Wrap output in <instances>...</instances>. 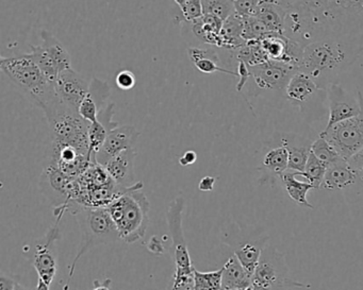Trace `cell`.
Wrapping results in <instances>:
<instances>
[{
  "label": "cell",
  "instance_id": "cell-41",
  "mask_svg": "<svg viewBox=\"0 0 363 290\" xmlns=\"http://www.w3.org/2000/svg\"><path fill=\"white\" fill-rule=\"evenodd\" d=\"M16 284L18 282L10 275L5 274V273H1L0 275V290H14Z\"/></svg>",
  "mask_w": 363,
  "mask_h": 290
},
{
  "label": "cell",
  "instance_id": "cell-34",
  "mask_svg": "<svg viewBox=\"0 0 363 290\" xmlns=\"http://www.w3.org/2000/svg\"><path fill=\"white\" fill-rule=\"evenodd\" d=\"M272 35L262 22L255 16L244 18L243 39L246 42L262 41Z\"/></svg>",
  "mask_w": 363,
  "mask_h": 290
},
{
  "label": "cell",
  "instance_id": "cell-3",
  "mask_svg": "<svg viewBox=\"0 0 363 290\" xmlns=\"http://www.w3.org/2000/svg\"><path fill=\"white\" fill-rule=\"evenodd\" d=\"M143 187L141 181L137 182L106 207L116 224L121 240L126 243L143 238L150 226V204Z\"/></svg>",
  "mask_w": 363,
  "mask_h": 290
},
{
  "label": "cell",
  "instance_id": "cell-33",
  "mask_svg": "<svg viewBox=\"0 0 363 290\" xmlns=\"http://www.w3.org/2000/svg\"><path fill=\"white\" fill-rule=\"evenodd\" d=\"M203 14L218 16L222 21H226L235 13L233 0H203Z\"/></svg>",
  "mask_w": 363,
  "mask_h": 290
},
{
  "label": "cell",
  "instance_id": "cell-26",
  "mask_svg": "<svg viewBox=\"0 0 363 290\" xmlns=\"http://www.w3.org/2000/svg\"><path fill=\"white\" fill-rule=\"evenodd\" d=\"M224 21L218 16L203 14L201 18L192 23V30L197 39L208 45L220 47V30L223 28Z\"/></svg>",
  "mask_w": 363,
  "mask_h": 290
},
{
  "label": "cell",
  "instance_id": "cell-9",
  "mask_svg": "<svg viewBox=\"0 0 363 290\" xmlns=\"http://www.w3.org/2000/svg\"><path fill=\"white\" fill-rule=\"evenodd\" d=\"M184 207L186 200L182 197H177L172 201L167 213V226L171 234V252L176 273H192L195 269L189 253L182 226Z\"/></svg>",
  "mask_w": 363,
  "mask_h": 290
},
{
  "label": "cell",
  "instance_id": "cell-22",
  "mask_svg": "<svg viewBox=\"0 0 363 290\" xmlns=\"http://www.w3.org/2000/svg\"><path fill=\"white\" fill-rule=\"evenodd\" d=\"M359 177H361V173L348 161L342 158L333 166L328 167L320 187L327 190H342L352 185Z\"/></svg>",
  "mask_w": 363,
  "mask_h": 290
},
{
  "label": "cell",
  "instance_id": "cell-31",
  "mask_svg": "<svg viewBox=\"0 0 363 290\" xmlns=\"http://www.w3.org/2000/svg\"><path fill=\"white\" fill-rule=\"evenodd\" d=\"M223 267L218 270L201 272L194 270L195 290H222Z\"/></svg>",
  "mask_w": 363,
  "mask_h": 290
},
{
  "label": "cell",
  "instance_id": "cell-35",
  "mask_svg": "<svg viewBox=\"0 0 363 290\" xmlns=\"http://www.w3.org/2000/svg\"><path fill=\"white\" fill-rule=\"evenodd\" d=\"M180 10H182V20L192 24L203 16V0H186V3Z\"/></svg>",
  "mask_w": 363,
  "mask_h": 290
},
{
  "label": "cell",
  "instance_id": "cell-11",
  "mask_svg": "<svg viewBox=\"0 0 363 290\" xmlns=\"http://www.w3.org/2000/svg\"><path fill=\"white\" fill-rule=\"evenodd\" d=\"M62 217H57L54 226L48 228L42 238L38 239L33 250V267L39 279L52 285L58 272V251L57 241L61 238L60 224Z\"/></svg>",
  "mask_w": 363,
  "mask_h": 290
},
{
  "label": "cell",
  "instance_id": "cell-45",
  "mask_svg": "<svg viewBox=\"0 0 363 290\" xmlns=\"http://www.w3.org/2000/svg\"><path fill=\"white\" fill-rule=\"evenodd\" d=\"M91 290H111V279H106L103 282L95 279L94 283H93V288Z\"/></svg>",
  "mask_w": 363,
  "mask_h": 290
},
{
  "label": "cell",
  "instance_id": "cell-30",
  "mask_svg": "<svg viewBox=\"0 0 363 290\" xmlns=\"http://www.w3.org/2000/svg\"><path fill=\"white\" fill-rule=\"evenodd\" d=\"M327 167L326 164L318 160L313 153H310L308 158L307 164H306L305 171L303 173H296L297 175L307 179L308 183L313 185L314 190H320L324 181L325 175H326Z\"/></svg>",
  "mask_w": 363,
  "mask_h": 290
},
{
  "label": "cell",
  "instance_id": "cell-14",
  "mask_svg": "<svg viewBox=\"0 0 363 290\" xmlns=\"http://www.w3.org/2000/svg\"><path fill=\"white\" fill-rule=\"evenodd\" d=\"M139 137L140 133L133 126L124 124V126H118L112 129L108 133L105 143L95 156V163L105 167L114 156H118L126 150L133 149Z\"/></svg>",
  "mask_w": 363,
  "mask_h": 290
},
{
  "label": "cell",
  "instance_id": "cell-37",
  "mask_svg": "<svg viewBox=\"0 0 363 290\" xmlns=\"http://www.w3.org/2000/svg\"><path fill=\"white\" fill-rule=\"evenodd\" d=\"M261 0H233L235 13L245 18L254 16Z\"/></svg>",
  "mask_w": 363,
  "mask_h": 290
},
{
  "label": "cell",
  "instance_id": "cell-19",
  "mask_svg": "<svg viewBox=\"0 0 363 290\" xmlns=\"http://www.w3.org/2000/svg\"><path fill=\"white\" fill-rule=\"evenodd\" d=\"M137 152L133 149H128L107 163L106 170L109 173L114 182L123 188H129L135 185V160Z\"/></svg>",
  "mask_w": 363,
  "mask_h": 290
},
{
  "label": "cell",
  "instance_id": "cell-4",
  "mask_svg": "<svg viewBox=\"0 0 363 290\" xmlns=\"http://www.w3.org/2000/svg\"><path fill=\"white\" fill-rule=\"evenodd\" d=\"M42 110L50 126L52 147H72L89 158L90 122L67 107L58 96L46 103Z\"/></svg>",
  "mask_w": 363,
  "mask_h": 290
},
{
  "label": "cell",
  "instance_id": "cell-7",
  "mask_svg": "<svg viewBox=\"0 0 363 290\" xmlns=\"http://www.w3.org/2000/svg\"><path fill=\"white\" fill-rule=\"evenodd\" d=\"M255 290H280L284 288L310 287L290 277L284 254L273 245H265L258 266L252 275Z\"/></svg>",
  "mask_w": 363,
  "mask_h": 290
},
{
  "label": "cell",
  "instance_id": "cell-13",
  "mask_svg": "<svg viewBox=\"0 0 363 290\" xmlns=\"http://www.w3.org/2000/svg\"><path fill=\"white\" fill-rule=\"evenodd\" d=\"M250 71L259 90L284 93L291 78L299 69L288 63L269 60L261 64L250 66Z\"/></svg>",
  "mask_w": 363,
  "mask_h": 290
},
{
  "label": "cell",
  "instance_id": "cell-39",
  "mask_svg": "<svg viewBox=\"0 0 363 290\" xmlns=\"http://www.w3.org/2000/svg\"><path fill=\"white\" fill-rule=\"evenodd\" d=\"M238 75H239V82L237 84V92H241L248 79L252 77L250 75V66L242 61H238Z\"/></svg>",
  "mask_w": 363,
  "mask_h": 290
},
{
  "label": "cell",
  "instance_id": "cell-1",
  "mask_svg": "<svg viewBox=\"0 0 363 290\" xmlns=\"http://www.w3.org/2000/svg\"><path fill=\"white\" fill-rule=\"evenodd\" d=\"M284 35L307 46L326 37H363V0H279Z\"/></svg>",
  "mask_w": 363,
  "mask_h": 290
},
{
  "label": "cell",
  "instance_id": "cell-24",
  "mask_svg": "<svg viewBox=\"0 0 363 290\" xmlns=\"http://www.w3.org/2000/svg\"><path fill=\"white\" fill-rule=\"evenodd\" d=\"M189 57L192 61L196 69L201 73L212 75L214 73L227 74V75L235 76L239 77L238 73L230 71V69H224L220 66L218 63L220 62V56H218L216 50L212 48H189Z\"/></svg>",
  "mask_w": 363,
  "mask_h": 290
},
{
  "label": "cell",
  "instance_id": "cell-36",
  "mask_svg": "<svg viewBox=\"0 0 363 290\" xmlns=\"http://www.w3.org/2000/svg\"><path fill=\"white\" fill-rule=\"evenodd\" d=\"M167 290H195L194 271L192 273H174Z\"/></svg>",
  "mask_w": 363,
  "mask_h": 290
},
{
  "label": "cell",
  "instance_id": "cell-43",
  "mask_svg": "<svg viewBox=\"0 0 363 290\" xmlns=\"http://www.w3.org/2000/svg\"><path fill=\"white\" fill-rule=\"evenodd\" d=\"M216 178L209 177H203V179L199 181V190H201V192H212L214 188V185H216Z\"/></svg>",
  "mask_w": 363,
  "mask_h": 290
},
{
  "label": "cell",
  "instance_id": "cell-38",
  "mask_svg": "<svg viewBox=\"0 0 363 290\" xmlns=\"http://www.w3.org/2000/svg\"><path fill=\"white\" fill-rule=\"evenodd\" d=\"M116 86L123 91H129L135 86V77L130 71H122L116 76Z\"/></svg>",
  "mask_w": 363,
  "mask_h": 290
},
{
  "label": "cell",
  "instance_id": "cell-15",
  "mask_svg": "<svg viewBox=\"0 0 363 290\" xmlns=\"http://www.w3.org/2000/svg\"><path fill=\"white\" fill-rule=\"evenodd\" d=\"M55 91L61 101L78 112L82 101L88 96L90 83L79 73L69 69L60 74L55 82Z\"/></svg>",
  "mask_w": 363,
  "mask_h": 290
},
{
  "label": "cell",
  "instance_id": "cell-42",
  "mask_svg": "<svg viewBox=\"0 0 363 290\" xmlns=\"http://www.w3.org/2000/svg\"><path fill=\"white\" fill-rule=\"evenodd\" d=\"M348 163L356 169L357 171L363 175V148L360 151L357 152L354 156L348 160Z\"/></svg>",
  "mask_w": 363,
  "mask_h": 290
},
{
  "label": "cell",
  "instance_id": "cell-17",
  "mask_svg": "<svg viewBox=\"0 0 363 290\" xmlns=\"http://www.w3.org/2000/svg\"><path fill=\"white\" fill-rule=\"evenodd\" d=\"M260 43L269 60L288 63L299 69L303 47L297 42L284 35H269Z\"/></svg>",
  "mask_w": 363,
  "mask_h": 290
},
{
  "label": "cell",
  "instance_id": "cell-23",
  "mask_svg": "<svg viewBox=\"0 0 363 290\" xmlns=\"http://www.w3.org/2000/svg\"><path fill=\"white\" fill-rule=\"evenodd\" d=\"M252 286V275L233 254L223 266L222 290H240Z\"/></svg>",
  "mask_w": 363,
  "mask_h": 290
},
{
  "label": "cell",
  "instance_id": "cell-21",
  "mask_svg": "<svg viewBox=\"0 0 363 290\" xmlns=\"http://www.w3.org/2000/svg\"><path fill=\"white\" fill-rule=\"evenodd\" d=\"M254 16L272 35H284L286 12L279 0H261Z\"/></svg>",
  "mask_w": 363,
  "mask_h": 290
},
{
  "label": "cell",
  "instance_id": "cell-28",
  "mask_svg": "<svg viewBox=\"0 0 363 290\" xmlns=\"http://www.w3.org/2000/svg\"><path fill=\"white\" fill-rule=\"evenodd\" d=\"M296 173L289 170L279 175L280 180H281L282 184L286 188V194L295 203L301 205V207L313 209V205L309 203L307 199V194L309 190H314L313 185L298 181V180H296Z\"/></svg>",
  "mask_w": 363,
  "mask_h": 290
},
{
  "label": "cell",
  "instance_id": "cell-40",
  "mask_svg": "<svg viewBox=\"0 0 363 290\" xmlns=\"http://www.w3.org/2000/svg\"><path fill=\"white\" fill-rule=\"evenodd\" d=\"M148 251L152 252L154 254H163L164 253V245H163L161 239H159V237L155 236L150 238V240L148 241L147 245Z\"/></svg>",
  "mask_w": 363,
  "mask_h": 290
},
{
  "label": "cell",
  "instance_id": "cell-29",
  "mask_svg": "<svg viewBox=\"0 0 363 290\" xmlns=\"http://www.w3.org/2000/svg\"><path fill=\"white\" fill-rule=\"evenodd\" d=\"M262 165L269 173L277 175L278 177L288 170L289 153L284 146L272 148L263 156Z\"/></svg>",
  "mask_w": 363,
  "mask_h": 290
},
{
  "label": "cell",
  "instance_id": "cell-32",
  "mask_svg": "<svg viewBox=\"0 0 363 290\" xmlns=\"http://www.w3.org/2000/svg\"><path fill=\"white\" fill-rule=\"evenodd\" d=\"M311 152L318 160L326 164L327 167L333 166V164L342 160L341 156L335 151V148L324 137H318L312 143Z\"/></svg>",
  "mask_w": 363,
  "mask_h": 290
},
{
  "label": "cell",
  "instance_id": "cell-10",
  "mask_svg": "<svg viewBox=\"0 0 363 290\" xmlns=\"http://www.w3.org/2000/svg\"><path fill=\"white\" fill-rule=\"evenodd\" d=\"M320 137H324L342 158L350 160L363 148V111L356 117L323 130Z\"/></svg>",
  "mask_w": 363,
  "mask_h": 290
},
{
  "label": "cell",
  "instance_id": "cell-5",
  "mask_svg": "<svg viewBox=\"0 0 363 290\" xmlns=\"http://www.w3.org/2000/svg\"><path fill=\"white\" fill-rule=\"evenodd\" d=\"M0 69L29 100L41 109L57 96L55 84L46 79L29 54L1 57Z\"/></svg>",
  "mask_w": 363,
  "mask_h": 290
},
{
  "label": "cell",
  "instance_id": "cell-44",
  "mask_svg": "<svg viewBox=\"0 0 363 290\" xmlns=\"http://www.w3.org/2000/svg\"><path fill=\"white\" fill-rule=\"evenodd\" d=\"M196 152L190 150V151L184 152V156H182V158H179V164L184 167L190 166V165L194 164V163L196 162Z\"/></svg>",
  "mask_w": 363,
  "mask_h": 290
},
{
  "label": "cell",
  "instance_id": "cell-25",
  "mask_svg": "<svg viewBox=\"0 0 363 290\" xmlns=\"http://www.w3.org/2000/svg\"><path fill=\"white\" fill-rule=\"evenodd\" d=\"M243 28L244 18L235 12L223 24L220 35V47L218 48L235 52L239 48L243 47L247 43L243 39Z\"/></svg>",
  "mask_w": 363,
  "mask_h": 290
},
{
  "label": "cell",
  "instance_id": "cell-8",
  "mask_svg": "<svg viewBox=\"0 0 363 290\" xmlns=\"http://www.w3.org/2000/svg\"><path fill=\"white\" fill-rule=\"evenodd\" d=\"M41 37V45L31 46L29 54L46 79L55 84L61 73L72 69L71 54L50 31H42Z\"/></svg>",
  "mask_w": 363,
  "mask_h": 290
},
{
  "label": "cell",
  "instance_id": "cell-48",
  "mask_svg": "<svg viewBox=\"0 0 363 290\" xmlns=\"http://www.w3.org/2000/svg\"><path fill=\"white\" fill-rule=\"evenodd\" d=\"M174 1L179 6V8H182V6L184 5V3H186V0H174Z\"/></svg>",
  "mask_w": 363,
  "mask_h": 290
},
{
  "label": "cell",
  "instance_id": "cell-46",
  "mask_svg": "<svg viewBox=\"0 0 363 290\" xmlns=\"http://www.w3.org/2000/svg\"><path fill=\"white\" fill-rule=\"evenodd\" d=\"M35 290H50V286H48L45 282L42 281L41 279H38L37 288Z\"/></svg>",
  "mask_w": 363,
  "mask_h": 290
},
{
  "label": "cell",
  "instance_id": "cell-6",
  "mask_svg": "<svg viewBox=\"0 0 363 290\" xmlns=\"http://www.w3.org/2000/svg\"><path fill=\"white\" fill-rule=\"evenodd\" d=\"M82 232V241L77 255L69 267V279L65 290L69 288V283L74 277L76 265L80 258L99 245H109L121 240L116 224L106 207H82L75 214Z\"/></svg>",
  "mask_w": 363,
  "mask_h": 290
},
{
  "label": "cell",
  "instance_id": "cell-18",
  "mask_svg": "<svg viewBox=\"0 0 363 290\" xmlns=\"http://www.w3.org/2000/svg\"><path fill=\"white\" fill-rule=\"evenodd\" d=\"M114 103H108L97 115L95 122H90L89 127V158L95 163V156L101 149L107 139L108 133L118 126L113 122Z\"/></svg>",
  "mask_w": 363,
  "mask_h": 290
},
{
  "label": "cell",
  "instance_id": "cell-2",
  "mask_svg": "<svg viewBox=\"0 0 363 290\" xmlns=\"http://www.w3.org/2000/svg\"><path fill=\"white\" fill-rule=\"evenodd\" d=\"M363 52V37H326L303 48L299 71L307 74L320 88L327 90L335 79L347 71Z\"/></svg>",
  "mask_w": 363,
  "mask_h": 290
},
{
  "label": "cell",
  "instance_id": "cell-12",
  "mask_svg": "<svg viewBox=\"0 0 363 290\" xmlns=\"http://www.w3.org/2000/svg\"><path fill=\"white\" fill-rule=\"evenodd\" d=\"M326 91L329 115L324 130L362 113L363 98L360 92L354 94L337 82L331 83Z\"/></svg>",
  "mask_w": 363,
  "mask_h": 290
},
{
  "label": "cell",
  "instance_id": "cell-20",
  "mask_svg": "<svg viewBox=\"0 0 363 290\" xmlns=\"http://www.w3.org/2000/svg\"><path fill=\"white\" fill-rule=\"evenodd\" d=\"M280 145L284 146L289 153V171L303 173L308 158L311 153L313 141L303 139L298 134H282L279 139Z\"/></svg>",
  "mask_w": 363,
  "mask_h": 290
},
{
  "label": "cell",
  "instance_id": "cell-27",
  "mask_svg": "<svg viewBox=\"0 0 363 290\" xmlns=\"http://www.w3.org/2000/svg\"><path fill=\"white\" fill-rule=\"evenodd\" d=\"M267 240H269V237L265 236L263 238L260 237V238H257L256 240H248L240 243L233 250L235 255L237 256L242 266L246 269V271L250 275H252L257 266H258L263 249L267 245Z\"/></svg>",
  "mask_w": 363,
  "mask_h": 290
},
{
  "label": "cell",
  "instance_id": "cell-47",
  "mask_svg": "<svg viewBox=\"0 0 363 290\" xmlns=\"http://www.w3.org/2000/svg\"><path fill=\"white\" fill-rule=\"evenodd\" d=\"M14 290H30L29 288L25 287V286H23L22 284L18 283L16 285V288H14Z\"/></svg>",
  "mask_w": 363,
  "mask_h": 290
},
{
  "label": "cell",
  "instance_id": "cell-16",
  "mask_svg": "<svg viewBox=\"0 0 363 290\" xmlns=\"http://www.w3.org/2000/svg\"><path fill=\"white\" fill-rule=\"evenodd\" d=\"M327 91L320 88L307 74L298 71L289 81L284 95L286 100L299 109H306L312 101L326 94Z\"/></svg>",
  "mask_w": 363,
  "mask_h": 290
},
{
  "label": "cell",
  "instance_id": "cell-49",
  "mask_svg": "<svg viewBox=\"0 0 363 290\" xmlns=\"http://www.w3.org/2000/svg\"><path fill=\"white\" fill-rule=\"evenodd\" d=\"M240 290H255V288L252 286H250L248 288H245V289H240Z\"/></svg>",
  "mask_w": 363,
  "mask_h": 290
}]
</instances>
